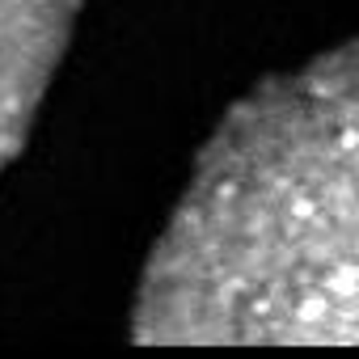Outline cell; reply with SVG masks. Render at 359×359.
Masks as SVG:
<instances>
[{"label":"cell","mask_w":359,"mask_h":359,"mask_svg":"<svg viewBox=\"0 0 359 359\" xmlns=\"http://www.w3.org/2000/svg\"><path fill=\"white\" fill-rule=\"evenodd\" d=\"M81 0H0V169H5L47 97L68 51Z\"/></svg>","instance_id":"cell-2"},{"label":"cell","mask_w":359,"mask_h":359,"mask_svg":"<svg viewBox=\"0 0 359 359\" xmlns=\"http://www.w3.org/2000/svg\"><path fill=\"white\" fill-rule=\"evenodd\" d=\"M135 342L359 338V72L355 47L250 89L195 161L156 237Z\"/></svg>","instance_id":"cell-1"}]
</instances>
